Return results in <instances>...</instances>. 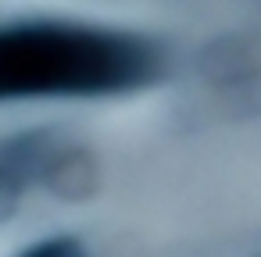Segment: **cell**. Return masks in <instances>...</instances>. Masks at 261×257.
I'll use <instances>...</instances> for the list:
<instances>
[{"label": "cell", "mask_w": 261, "mask_h": 257, "mask_svg": "<svg viewBox=\"0 0 261 257\" xmlns=\"http://www.w3.org/2000/svg\"><path fill=\"white\" fill-rule=\"evenodd\" d=\"M158 75L150 43L79 25L0 29V100L125 93Z\"/></svg>", "instance_id": "obj_1"}, {"label": "cell", "mask_w": 261, "mask_h": 257, "mask_svg": "<svg viewBox=\"0 0 261 257\" xmlns=\"http://www.w3.org/2000/svg\"><path fill=\"white\" fill-rule=\"evenodd\" d=\"M40 182L58 200H86L97 186V161L86 150H54L40 172Z\"/></svg>", "instance_id": "obj_2"}, {"label": "cell", "mask_w": 261, "mask_h": 257, "mask_svg": "<svg viewBox=\"0 0 261 257\" xmlns=\"http://www.w3.org/2000/svg\"><path fill=\"white\" fill-rule=\"evenodd\" d=\"M18 257H90V253L72 236H50V239H40V243L25 246Z\"/></svg>", "instance_id": "obj_3"}, {"label": "cell", "mask_w": 261, "mask_h": 257, "mask_svg": "<svg viewBox=\"0 0 261 257\" xmlns=\"http://www.w3.org/2000/svg\"><path fill=\"white\" fill-rule=\"evenodd\" d=\"M25 186H29V182H25L18 172H11L8 164H0V221H8V218L18 211Z\"/></svg>", "instance_id": "obj_4"}]
</instances>
